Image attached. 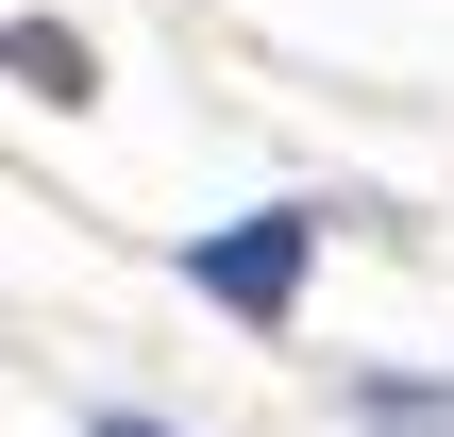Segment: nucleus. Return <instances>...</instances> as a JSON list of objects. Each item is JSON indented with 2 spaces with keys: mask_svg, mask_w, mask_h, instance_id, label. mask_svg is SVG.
<instances>
[{
  "mask_svg": "<svg viewBox=\"0 0 454 437\" xmlns=\"http://www.w3.org/2000/svg\"><path fill=\"white\" fill-rule=\"evenodd\" d=\"M303 253H320L303 219H219V236L185 253V286H202L219 320H286V303H303Z\"/></svg>",
  "mask_w": 454,
  "mask_h": 437,
  "instance_id": "obj_1",
  "label": "nucleus"
},
{
  "mask_svg": "<svg viewBox=\"0 0 454 437\" xmlns=\"http://www.w3.org/2000/svg\"><path fill=\"white\" fill-rule=\"evenodd\" d=\"M0 67H17L34 101H84V34H67V17H17V34H0Z\"/></svg>",
  "mask_w": 454,
  "mask_h": 437,
  "instance_id": "obj_2",
  "label": "nucleus"
},
{
  "mask_svg": "<svg viewBox=\"0 0 454 437\" xmlns=\"http://www.w3.org/2000/svg\"><path fill=\"white\" fill-rule=\"evenodd\" d=\"M101 437H168V421H101Z\"/></svg>",
  "mask_w": 454,
  "mask_h": 437,
  "instance_id": "obj_3",
  "label": "nucleus"
}]
</instances>
